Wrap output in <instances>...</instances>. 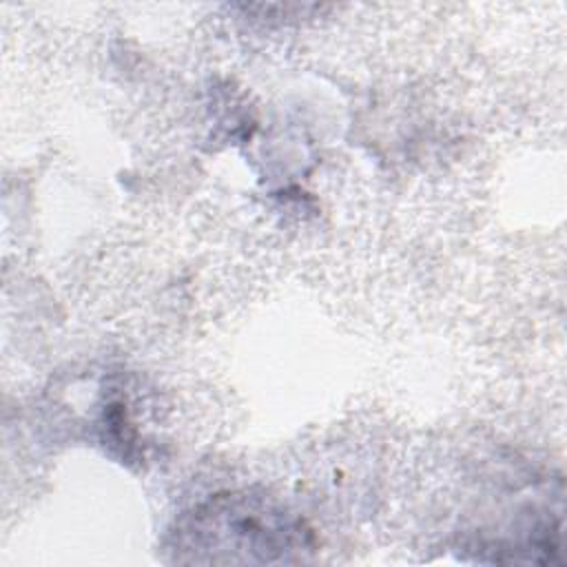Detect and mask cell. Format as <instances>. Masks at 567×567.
I'll return each mask as SVG.
<instances>
[{"label": "cell", "mask_w": 567, "mask_h": 567, "mask_svg": "<svg viewBox=\"0 0 567 567\" xmlns=\"http://www.w3.org/2000/svg\"><path fill=\"white\" fill-rule=\"evenodd\" d=\"M182 563H290L312 549L299 516L266 494L226 492L193 507L173 529Z\"/></svg>", "instance_id": "cell-1"}]
</instances>
